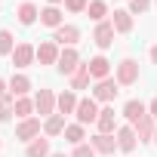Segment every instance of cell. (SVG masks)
Instances as JSON below:
<instances>
[{
  "mask_svg": "<svg viewBox=\"0 0 157 157\" xmlns=\"http://www.w3.org/2000/svg\"><path fill=\"white\" fill-rule=\"evenodd\" d=\"M19 43H16V37H13V31H6V28H0V56H13V49H16Z\"/></svg>",
  "mask_w": 157,
  "mask_h": 157,
  "instance_id": "28",
  "label": "cell"
},
{
  "mask_svg": "<svg viewBox=\"0 0 157 157\" xmlns=\"http://www.w3.org/2000/svg\"><path fill=\"white\" fill-rule=\"evenodd\" d=\"M114 80H117L120 86H132V83L139 80V62H136V59H120V65H117V71H114Z\"/></svg>",
  "mask_w": 157,
  "mask_h": 157,
  "instance_id": "2",
  "label": "cell"
},
{
  "mask_svg": "<svg viewBox=\"0 0 157 157\" xmlns=\"http://www.w3.org/2000/svg\"><path fill=\"white\" fill-rule=\"evenodd\" d=\"M46 3H49V6H59V3H62V0H46Z\"/></svg>",
  "mask_w": 157,
  "mask_h": 157,
  "instance_id": "36",
  "label": "cell"
},
{
  "mask_svg": "<svg viewBox=\"0 0 157 157\" xmlns=\"http://www.w3.org/2000/svg\"><path fill=\"white\" fill-rule=\"evenodd\" d=\"M114 139H117V151H123V154H132V151H136V145H139V136H136L132 123H126V126H117Z\"/></svg>",
  "mask_w": 157,
  "mask_h": 157,
  "instance_id": "6",
  "label": "cell"
},
{
  "mask_svg": "<svg viewBox=\"0 0 157 157\" xmlns=\"http://www.w3.org/2000/svg\"><path fill=\"white\" fill-rule=\"evenodd\" d=\"M132 129H136L139 142H154V129H157V123H154V117H151V114H145L142 120H136V123H132Z\"/></svg>",
  "mask_w": 157,
  "mask_h": 157,
  "instance_id": "19",
  "label": "cell"
},
{
  "mask_svg": "<svg viewBox=\"0 0 157 157\" xmlns=\"http://www.w3.org/2000/svg\"><path fill=\"white\" fill-rule=\"evenodd\" d=\"M77 102H80L77 93H74V90H65V93L56 96V111H59V114H74V111H77Z\"/></svg>",
  "mask_w": 157,
  "mask_h": 157,
  "instance_id": "17",
  "label": "cell"
},
{
  "mask_svg": "<svg viewBox=\"0 0 157 157\" xmlns=\"http://www.w3.org/2000/svg\"><path fill=\"white\" fill-rule=\"evenodd\" d=\"M120 114H123L129 123H136V120H142V117L148 114V105H145V102H139V99H129V102L123 105V111H120Z\"/></svg>",
  "mask_w": 157,
  "mask_h": 157,
  "instance_id": "21",
  "label": "cell"
},
{
  "mask_svg": "<svg viewBox=\"0 0 157 157\" xmlns=\"http://www.w3.org/2000/svg\"><path fill=\"white\" fill-rule=\"evenodd\" d=\"M99 111H102L99 102L90 96V99H80V102H77L74 117H77V123H83V126H86V123H96V120H99Z\"/></svg>",
  "mask_w": 157,
  "mask_h": 157,
  "instance_id": "3",
  "label": "cell"
},
{
  "mask_svg": "<svg viewBox=\"0 0 157 157\" xmlns=\"http://www.w3.org/2000/svg\"><path fill=\"white\" fill-rule=\"evenodd\" d=\"M6 86H10V96H13V99H22V96H28V93H31V77L19 71V74H13V77H10V83H6Z\"/></svg>",
  "mask_w": 157,
  "mask_h": 157,
  "instance_id": "15",
  "label": "cell"
},
{
  "mask_svg": "<svg viewBox=\"0 0 157 157\" xmlns=\"http://www.w3.org/2000/svg\"><path fill=\"white\" fill-rule=\"evenodd\" d=\"M71 157H96V151H93V145H74V151H71Z\"/></svg>",
  "mask_w": 157,
  "mask_h": 157,
  "instance_id": "32",
  "label": "cell"
},
{
  "mask_svg": "<svg viewBox=\"0 0 157 157\" xmlns=\"http://www.w3.org/2000/svg\"><path fill=\"white\" fill-rule=\"evenodd\" d=\"M86 6H90V0H65L68 13H86Z\"/></svg>",
  "mask_w": 157,
  "mask_h": 157,
  "instance_id": "31",
  "label": "cell"
},
{
  "mask_svg": "<svg viewBox=\"0 0 157 157\" xmlns=\"http://www.w3.org/2000/svg\"><path fill=\"white\" fill-rule=\"evenodd\" d=\"M154 6H157V0H154Z\"/></svg>",
  "mask_w": 157,
  "mask_h": 157,
  "instance_id": "40",
  "label": "cell"
},
{
  "mask_svg": "<svg viewBox=\"0 0 157 157\" xmlns=\"http://www.w3.org/2000/svg\"><path fill=\"white\" fill-rule=\"evenodd\" d=\"M13 68L16 71H22V68H28V65H34L37 62V46H31V43H19L16 49H13Z\"/></svg>",
  "mask_w": 157,
  "mask_h": 157,
  "instance_id": "4",
  "label": "cell"
},
{
  "mask_svg": "<svg viewBox=\"0 0 157 157\" xmlns=\"http://www.w3.org/2000/svg\"><path fill=\"white\" fill-rule=\"evenodd\" d=\"M117 93H120V83L114 80V77H105V80H99V83L93 86V99L102 102V105H111V102L117 99Z\"/></svg>",
  "mask_w": 157,
  "mask_h": 157,
  "instance_id": "1",
  "label": "cell"
},
{
  "mask_svg": "<svg viewBox=\"0 0 157 157\" xmlns=\"http://www.w3.org/2000/svg\"><path fill=\"white\" fill-rule=\"evenodd\" d=\"M111 25H114L117 34H129L132 31V13L129 10H114L111 13Z\"/></svg>",
  "mask_w": 157,
  "mask_h": 157,
  "instance_id": "20",
  "label": "cell"
},
{
  "mask_svg": "<svg viewBox=\"0 0 157 157\" xmlns=\"http://www.w3.org/2000/svg\"><path fill=\"white\" fill-rule=\"evenodd\" d=\"M151 6H154V0H129V13L132 16H145Z\"/></svg>",
  "mask_w": 157,
  "mask_h": 157,
  "instance_id": "30",
  "label": "cell"
},
{
  "mask_svg": "<svg viewBox=\"0 0 157 157\" xmlns=\"http://www.w3.org/2000/svg\"><path fill=\"white\" fill-rule=\"evenodd\" d=\"M148 114H151V117H154V120H157V96H154V99H151V102H148Z\"/></svg>",
  "mask_w": 157,
  "mask_h": 157,
  "instance_id": "33",
  "label": "cell"
},
{
  "mask_svg": "<svg viewBox=\"0 0 157 157\" xmlns=\"http://www.w3.org/2000/svg\"><path fill=\"white\" fill-rule=\"evenodd\" d=\"M52 40L65 49V46H74L77 40H80V28L77 25H62V28H56L52 31Z\"/></svg>",
  "mask_w": 157,
  "mask_h": 157,
  "instance_id": "10",
  "label": "cell"
},
{
  "mask_svg": "<svg viewBox=\"0 0 157 157\" xmlns=\"http://www.w3.org/2000/svg\"><path fill=\"white\" fill-rule=\"evenodd\" d=\"M34 111H37L40 117H52V114H56V93H52V90H37V96H34Z\"/></svg>",
  "mask_w": 157,
  "mask_h": 157,
  "instance_id": "7",
  "label": "cell"
},
{
  "mask_svg": "<svg viewBox=\"0 0 157 157\" xmlns=\"http://www.w3.org/2000/svg\"><path fill=\"white\" fill-rule=\"evenodd\" d=\"M0 145H3V139H0Z\"/></svg>",
  "mask_w": 157,
  "mask_h": 157,
  "instance_id": "39",
  "label": "cell"
},
{
  "mask_svg": "<svg viewBox=\"0 0 157 157\" xmlns=\"http://www.w3.org/2000/svg\"><path fill=\"white\" fill-rule=\"evenodd\" d=\"M90 80H93V77H90V71H86V62L80 65V68H77L74 74H71V90L77 93V90H86L90 86Z\"/></svg>",
  "mask_w": 157,
  "mask_h": 157,
  "instance_id": "25",
  "label": "cell"
},
{
  "mask_svg": "<svg viewBox=\"0 0 157 157\" xmlns=\"http://www.w3.org/2000/svg\"><path fill=\"white\" fill-rule=\"evenodd\" d=\"M13 111H16V117H19V120H28V117L34 114V99H28V96H22V99H16V105H13Z\"/></svg>",
  "mask_w": 157,
  "mask_h": 157,
  "instance_id": "27",
  "label": "cell"
},
{
  "mask_svg": "<svg viewBox=\"0 0 157 157\" xmlns=\"http://www.w3.org/2000/svg\"><path fill=\"white\" fill-rule=\"evenodd\" d=\"M96 129H99V132H105V136H114V132H117V114H114V108H111V105H105V108L99 111Z\"/></svg>",
  "mask_w": 157,
  "mask_h": 157,
  "instance_id": "13",
  "label": "cell"
},
{
  "mask_svg": "<svg viewBox=\"0 0 157 157\" xmlns=\"http://www.w3.org/2000/svg\"><path fill=\"white\" fill-rule=\"evenodd\" d=\"M90 145H93V151L102 154V157H111V154L117 151V139H114V136H105V132H96V136L90 139Z\"/></svg>",
  "mask_w": 157,
  "mask_h": 157,
  "instance_id": "14",
  "label": "cell"
},
{
  "mask_svg": "<svg viewBox=\"0 0 157 157\" xmlns=\"http://www.w3.org/2000/svg\"><path fill=\"white\" fill-rule=\"evenodd\" d=\"M49 154H52V151H49V139H46V136H43V139L37 136V139L25 148V157H49Z\"/></svg>",
  "mask_w": 157,
  "mask_h": 157,
  "instance_id": "23",
  "label": "cell"
},
{
  "mask_svg": "<svg viewBox=\"0 0 157 157\" xmlns=\"http://www.w3.org/2000/svg\"><path fill=\"white\" fill-rule=\"evenodd\" d=\"M80 65H83V62H80V52H77L74 46H65V49H62V56H59V65H56V68H59V74L71 77Z\"/></svg>",
  "mask_w": 157,
  "mask_h": 157,
  "instance_id": "5",
  "label": "cell"
},
{
  "mask_svg": "<svg viewBox=\"0 0 157 157\" xmlns=\"http://www.w3.org/2000/svg\"><path fill=\"white\" fill-rule=\"evenodd\" d=\"M65 114H52V117H46L43 120V136L46 139H52V136H65Z\"/></svg>",
  "mask_w": 157,
  "mask_h": 157,
  "instance_id": "22",
  "label": "cell"
},
{
  "mask_svg": "<svg viewBox=\"0 0 157 157\" xmlns=\"http://www.w3.org/2000/svg\"><path fill=\"white\" fill-rule=\"evenodd\" d=\"M40 129H43V126H40V117H28V120H19V126H16V139L31 145V142L40 136Z\"/></svg>",
  "mask_w": 157,
  "mask_h": 157,
  "instance_id": "8",
  "label": "cell"
},
{
  "mask_svg": "<svg viewBox=\"0 0 157 157\" xmlns=\"http://www.w3.org/2000/svg\"><path fill=\"white\" fill-rule=\"evenodd\" d=\"M86 71H90V77L99 83V80H105V77H111V62L105 59V56H93L90 62H86Z\"/></svg>",
  "mask_w": 157,
  "mask_h": 157,
  "instance_id": "11",
  "label": "cell"
},
{
  "mask_svg": "<svg viewBox=\"0 0 157 157\" xmlns=\"http://www.w3.org/2000/svg\"><path fill=\"white\" fill-rule=\"evenodd\" d=\"M49 157H68V154H62V151H56V154H49Z\"/></svg>",
  "mask_w": 157,
  "mask_h": 157,
  "instance_id": "37",
  "label": "cell"
},
{
  "mask_svg": "<svg viewBox=\"0 0 157 157\" xmlns=\"http://www.w3.org/2000/svg\"><path fill=\"white\" fill-rule=\"evenodd\" d=\"M154 145H157V129H154Z\"/></svg>",
  "mask_w": 157,
  "mask_h": 157,
  "instance_id": "38",
  "label": "cell"
},
{
  "mask_svg": "<svg viewBox=\"0 0 157 157\" xmlns=\"http://www.w3.org/2000/svg\"><path fill=\"white\" fill-rule=\"evenodd\" d=\"M13 105H16V99H13V96H3V99H0V120H13V117H16Z\"/></svg>",
  "mask_w": 157,
  "mask_h": 157,
  "instance_id": "29",
  "label": "cell"
},
{
  "mask_svg": "<svg viewBox=\"0 0 157 157\" xmlns=\"http://www.w3.org/2000/svg\"><path fill=\"white\" fill-rule=\"evenodd\" d=\"M16 19H19V25H34L37 19H40V10H37V3H31V0H22L19 3V10H16Z\"/></svg>",
  "mask_w": 157,
  "mask_h": 157,
  "instance_id": "16",
  "label": "cell"
},
{
  "mask_svg": "<svg viewBox=\"0 0 157 157\" xmlns=\"http://www.w3.org/2000/svg\"><path fill=\"white\" fill-rule=\"evenodd\" d=\"M59 56H62V49H59L56 40H43L37 46V62L40 65H59Z\"/></svg>",
  "mask_w": 157,
  "mask_h": 157,
  "instance_id": "12",
  "label": "cell"
},
{
  "mask_svg": "<svg viewBox=\"0 0 157 157\" xmlns=\"http://www.w3.org/2000/svg\"><path fill=\"white\" fill-rule=\"evenodd\" d=\"M114 25H111V19H105V22H99L96 25V31H93V40H96V46L99 49H108L111 43H114Z\"/></svg>",
  "mask_w": 157,
  "mask_h": 157,
  "instance_id": "9",
  "label": "cell"
},
{
  "mask_svg": "<svg viewBox=\"0 0 157 157\" xmlns=\"http://www.w3.org/2000/svg\"><path fill=\"white\" fill-rule=\"evenodd\" d=\"M40 25H46V28H62L65 25V13L59 10V6H43L40 10Z\"/></svg>",
  "mask_w": 157,
  "mask_h": 157,
  "instance_id": "18",
  "label": "cell"
},
{
  "mask_svg": "<svg viewBox=\"0 0 157 157\" xmlns=\"http://www.w3.org/2000/svg\"><path fill=\"white\" fill-rule=\"evenodd\" d=\"M148 59H151V65H157V43L148 49Z\"/></svg>",
  "mask_w": 157,
  "mask_h": 157,
  "instance_id": "34",
  "label": "cell"
},
{
  "mask_svg": "<svg viewBox=\"0 0 157 157\" xmlns=\"http://www.w3.org/2000/svg\"><path fill=\"white\" fill-rule=\"evenodd\" d=\"M3 96H10V86H6V80H0V99Z\"/></svg>",
  "mask_w": 157,
  "mask_h": 157,
  "instance_id": "35",
  "label": "cell"
},
{
  "mask_svg": "<svg viewBox=\"0 0 157 157\" xmlns=\"http://www.w3.org/2000/svg\"><path fill=\"white\" fill-rule=\"evenodd\" d=\"M86 16H90L96 25H99V22H105V16H108V3H105V0H90Z\"/></svg>",
  "mask_w": 157,
  "mask_h": 157,
  "instance_id": "26",
  "label": "cell"
},
{
  "mask_svg": "<svg viewBox=\"0 0 157 157\" xmlns=\"http://www.w3.org/2000/svg\"><path fill=\"white\" fill-rule=\"evenodd\" d=\"M83 139H86V126L83 123H68L65 126V142L68 145H83Z\"/></svg>",
  "mask_w": 157,
  "mask_h": 157,
  "instance_id": "24",
  "label": "cell"
}]
</instances>
